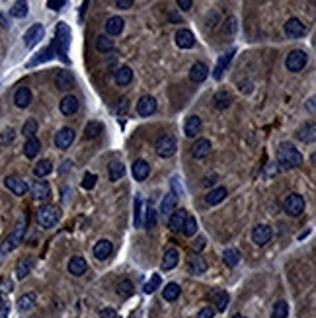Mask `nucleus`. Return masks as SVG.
<instances>
[{"label": "nucleus", "mask_w": 316, "mask_h": 318, "mask_svg": "<svg viewBox=\"0 0 316 318\" xmlns=\"http://www.w3.org/2000/svg\"><path fill=\"white\" fill-rule=\"evenodd\" d=\"M277 164L283 170H291V168H298L302 164V154L291 142H281L277 148Z\"/></svg>", "instance_id": "1"}, {"label": "nucleus", "mask_w": 316, "mask_h": 318, "mask_svg": "<svg viewBox=\"0 0 316 318\" xmlns=\"http://www.w3.org/2000/svg\"><path fill=\"white\" fill-rule=\"evenodd\" d=\"M53 45H55L57 55H61V59H63L65 63H69V57H67V55H69V47H70V28H69V24H65V22H59V24H57Z\"/></svg>", "instance_id": "2"}, {"label": "nucleus", "mask_w": 316, "mask_h": 318, "mask_svg": "<svg viewBox=\"0 0 316 318\" xmlns=\"http://www.w3.org/2000/svg\"><path fill=\"white\" fill-rule=\"evenodd\" d=\"M24 234H26V217H22V219L18 221L14 230H12V232L4 238V242L0 244V258L6 256V254H10L12 250H16V248L22 244V240H24Z\"/></svg>", "instance_id": "3"}, {"label": "nucleus", "mask_w": 316, "mask_h": 318, "mask_svg": "<svg viewBox=\"0 0 316 318\" xmlns=\"http://www.w3.org/2000/svg\"><path fill=\"white\" fill-rule=\"evenodd\" d=\"M61 221V209L57 205H43L37 209V223L43 229H53Z\"/></svg>", "instance_id": "4"}, {"label": "nucleus", "mask_w": 316, "mask_h": 318, "mask_svg": "<svg viewBox=\"0 0 316 318\" xmlns=\"http://www.w3.org/2000/svg\"><path fill=\"white\" fill-rule=\"evenodd\" d=\"M283 211L287 213L289 217H300L304 211V197L298 194H291L285 197L283 201Z\"/></svg>", "instance_id": "5"}, {"label": "nucleus", "mask_w": 316, "mask_h": 318, "mask_svg": "<svg viewBox=\"0 0 316 318\" xmlns=\"http://www.w3.org/2000/svg\"><path fill=\"white\" fill-rule=\"evenodd\" d=\"M306 63H308V57L300 49L291 51V53L287 55V59H285V67H287V71L291 72H300L306 67Z\"/></svg>", "instance_id": "6"}, {"label": "nucleus", "mask_w": 316, "mask_h": 318, "mask_svg": "<svg viewBox=\"0 0 316 318\" xmlns=\"http://www.w3.org/2000/svg\"><path fill=\"white\" fill-rule=\"evenodd\" d=\"M178 148V142H176L174 135H162L156 141V154L162 158H170Z\"/></svg>", "instance_id": "7"}, {"label": "nucleus", "mask_w": 316, "mask_h": 318, "mask_svg": "<svg viewBox=\"0 0 316 318\" xmlns=\"http://www.w3.org/2000/svg\"><path fill=\"white\" fill-rule=\"evenodd\" d=\"M43 36H45V28H43L41 24H34V26L26 32V36H24V43H26V47H28V49H34L35 45L43 39Z\"/></svg>", "instance_id": "8"}, {"label": "nucleus", "mask_w": 316, "mask_h": 318, "mask_svg": "<svg viewBox=\"0 0 316 318\" xmlns=\"http://www.w3.org/2000/svg\"><path fill=\"white\" fill-rule=\"evenodd\" d=\"M271 236H273V230L267 225H258L252 230V240H254L256 246H265L271 240Z\"/></svg>", "instance_id": "9"}, {"label": "nucleus", "mask_w": 316, "mask_h": 318, "mask_svg": "<svg viewBox=\"0 0 316 318\" xmlns=\"http://www.w3.org/2000/svg\"><path fill=\"white\" fill-rule=\"evenodd\" d=\"M72 141H74V129H70V127L59 129L57 135H55V146L61 148V150H67L72 144Z\"/></svg>", "instance_id": "10"}, {"label": "nucleus", "mask_w": 316, "mask_h": 318, "mask_svg": "<svg viewBox=\"0 0 316 318\" xmlns=\"http://www.w3.org/2000/svg\"><path fill=\"white\" fill-rule=\"evenodd\" d=\"M156 111V100L152 96H142L137 102V113L140 117H150Z\"/></svg>", "instance_id": "11"}, {"label": "nucleus", "mask_w": 316, "mask_h": 318, "mask_svg": "<svg viewBox=\"0 0 316 318\" xmlns=\"http://www.w3.org/2000/svg\"><path fill=\"white\" fill-rule=\"evenodd\" d=\"M285 34L291 37V39L302 37L306 34V28H304V24L298 18H291V20H287V24H285Z\"/></svg>", "instance_id": "12"}, {"label": "nucleus", "mask_w": 316, "mask_h": 318, "mask_svg": "<svg viewBox=\"0 0 316 318\" xmlns=\"http://www.w3.org/2000/svg\"><path fill=\"white\" fill-rule=\"evenodd\" d=\"M4 186H6V188H8V190H10L14 195H26V192L30 190V188H28V184L18 176H8L6 180H4Z\"/></svg>", "instance_id": "13"}, {"label": "nucleus", "mask_w": 316, "mask_h": 318, "mask_svg": "<svg viewBox=\"0 0 316 318\" xmlns=\"http://www.w3.org/2000/svg\"><path fill=\"white\" fill-rule=\"evenodd\" d=\"M176 45L180 49H192L193 45H195V36H193L190 30L182 28V30L176 32Z\"/></svg>", "instance_id": "14"}, {"label": "nucleus", "mask_w": 316, "mask_h": 318, "mask_svg": "<svg viewBox=\"0 0 316 318\" xmlns=\"http://www.w3.org/2000/svg\"><path fill=\"white\" fill-rule=\"evenodd\" d=\"M211 141L209 139H197L192 146V156L193 158H205L211 154Z\"/></svg>", "instance_id": "15"}, {"label": "nucleus", "mask_w": 316, "mask_h": 318, "mask_svg": "<svg viewBox=\"0 0 316 318\" xmlns=\"http://www.w3.org/2000/svg\"><path fill=\"white\" fill-rule=\"evenodd\" d=\"M211 300H213V304H215V310L223 312V310H227L230 297H228L227 291H223V289H215V291L211 293Z\"/></svg>", "instance_id": "16"}, {"label": "nucleus", "mask_w": 316, "mask_h": 318, "mask_svg": "<svg viewBox=\"0 0 316 318\" xmlns=\"http://www.w3.org/2000/svg\"><path fill=\"white\" fill-rule=\"evenodd\" d=\"M30 190H32V195L35 199H49V195H51V188L45 180H35Z\"/></svg>", "instance_id": "17"}, {"label": "nucleus", "mask_w": 316, "mask_h": 318, "mask_svg": "<svg viewBox=\"0 0 316 318\" xmlns=\"http://www.w3.org/2000/svg\"><path fill=\"white\" fill-rule=\"evenodd\" d=\"M207 76H209L207 65H203V63H195V65H192V69H190V80H192V82L201 84Z\"/></svg>", "instance_id": "18"}, {"label": "nucleus", "mask_w": 316, "mask_h": 318, "mask_svg": "<svg viewBox=\"0 0 316 318\" xmlns=\"http://www.w3.org/2000/svg\"><path fill=\"white\" fill-rule=\"evenodd\" d=\"M186 219H188V211H186V209H176V211L170 215V219H168V227H170V230L180 232L182 227H184V223H186Z\"/></svg>", "instance_id": "19"}, {"label": "nucleus", "mask_w": 316, "mask_h": 318, "mask_svg": "<svg viewBox=\"0 0 316 318\" xmlns=\"http://www.w3.org/2000/svg\"><path fill=\"white\" fill-rule=\"evenodd\" d=\"M32 269H34V258L32 256H24V258H20L16 264V277L18 279H24L26 275H30L32 273Z\"/></svg>", "instance_id": "20"}, {"label": "nucleus", "mask_w": 316, "mask_h": 318, "mask_svg": "<svg viewBox=\"0 0 316 318\" xmlns=\"http://www.w3.org/2000/svg\"><path fill=\"white\" fill-rule=\"evenodd\" d=\"M78 107H80L78 98H74V96H65L61 100V104H59V109H61L63 115H74L78 111Z\"/></svg>", "instance_id": "21"}, {"label": "nucleus", "mask_w": 316, "mask_h": 318, "mask_svg": "<svg viewBox=\"0 0 316 318\" xmlns=\"http://www.w3.org/2000/svg\"><path fill=\"white\" fill-rule=\"evenodd\" d=\"M234 49H230L228 53H225L221 59H219V63H217V67H215V71H213V78L215 80H221L223 78V72L227 71V67L230 65V61H232V57H234Z\"/></svg>", "instance_id": "22"}, {"label": "nucleus", "mask_w": 316, "mask_h": 318, "mask_svg": "<svg viewBox=\"0 0 316 318\" xmlns=\"http://www.w3.org/2000/svg\"><path fill=\"white\" fill-rule=\"evenodd\" d=\"M55 84H57V88L59 90H69L74 86V76H72V72L70 71H59L57 72V76H55Z\"/></svg>", "instance_id": "23"}, {"label": "nucleus", "mask_w": 316, "mask_h": 318, "mask_svg": "<svg viewBox=\"0 0 316 318\" xmlns=\"http://www.w3.org/2000/svg\"><path fill=\"white\" fill-rule=\"evenodd\" d=\"M86 260L82 256H72L69 262V273H72L74 277H80L82 273H86Z\"/></svg>", "instance_id": "24"}, {"label": "nucleus", "mask_w": 316, "mask_h": 318, "mask_svg": "<svg viewBox=\"0 0 316 318\" xmlns=\"http://www.w3.org/2000/svg\"><path fill=\"white\" fill-rule=\"evenodd\" d=\"M148 174H150V166H148L146 160H135L133 162V178L137 182H144L148 178Z\"/></svg>", "instance_id": "25"}, {"label": "nucleus", "mask_w": 316, "mask_h": 318, "mask_svg": "<svg viewBox=\"0 0 316 318\" xmlns=\"http://www.w3.org/2000/svg\"><path fill=\"white\" fill-rule=\"evenodd\" d=\"M188 271H190L192 275H201V273L207 271V262H205L201 256H192V258L188 260Z\"/></svg>", "instance_id": "26"}, {"label": "nucleus", "mask_w": 316, "mask_h": 318, "mask_svg": "<svg viewBox=\"0 0 316 318\" xmlns=\"http://www.w3.org/2000/svg\"><path fill=\"white\" fill-rule=\"evenodd\" d=\"M201 131V117H197V115H190L188 119H186V125H184V133H186V137H197V133Z\"/></svg>", "instance_id": "27"}, {"label": "nucleus", "mask_w": 316, "mask_h": 318, "mask_svg": "<svg viewBox=\"0 0 316 318\" xmlns=\"http://www.w3.org/2000/svg\"><path fill=\"white\" fill-rule=\"evenodd\" d=\"M178 262H180V254H178V250H176V248H170V250H166L164 260H162L160 267H162L164 271H170V269H174L176 265H178Z\"/></svg>", "instance_id": "28"}, {"label": "nucleus", "mask_w": 316, "mask_h": 318, "mask_svg": "<svg viewBox=\"0 0 316 318\" xmlns=\"http://www.w3.org/2000/svg\"><path fill=\"white\" fill-rule=\"evenodd\" d=\"M176 209H178V195L166 194V197H164L162 203H160V213L166 217V215H172Z\"/></svg>", "instance_id": "29"}, {"label": "nucleus", "mask_w": 316, "mask_h": 318, "mask_svg": "<svg viewBox=\"0 0 316 318\" xmlns=\"http://www.w3.org/2000/svg\"><path fill=\"white\" fill-rule=\"evenodd\" d=\"M111 252H113V246H111V242L109 240H98L96 242V246H94V256L98 258V260H105V258H109L111 256Z\"/></svg>", "instance_id": "30"}, {"label": "nucleus", "mask_w": 316, "mask_h": 318, "mask_svg": "<svg viewBox=\"0 0 316 318\" xmlns=\"http://www.w3.org/2000/svg\"><path fill=\"white\" fill-rule=\"evenodd\" d=\"M14 104L18 107H28L32 104V92L30 88H26V86H22V88L16 90V94H14Z\"/></svg>", "instance_id": "31"}, {"label": "nucleus", "mask_w": 316, "mask_h": 318, "mask_svg": "<svg viewBox=\"0 0 316 318\" xmlns=\"http://www.w3.org/2000/svg\"><path fill=\"white\" fill-rule=\"evenodd\" d=\"M123 26H125V22H123L119 16H113V18H109L105 22V32H107V37L109 36H119L123 32Z\"/></svg>", "instance_id": "32"}, {"label": "nucleus", "mask_w": 316, "mask_h": 318, "mask_svg": "<svg viewBox=\"0 0 316 318\" xmlns=\"http://www.w3.org/2000/svg\"><path fill=\"white\" fill-rule=\"evenodd\" d=\"M113 78H115V84H117V86H127V84H131V80H133V71H131L129 67H121V69L115 71Z\"/></svg>", "instance_id": "33"}, {"label": "nucleus", "mask_w": 316, "mask_h": 318, "mask_svg": "<svg viewBox=\"0 0 316 318\" xmlns=\"http://www.w3.org/2000/svg\"><path fill=\"white\" fill-rule=\"evenodd\" d=\"M228 195V190L227 188H215V190H211L209 194L205 195V201L209 203V205H217V203H221V201H225Z\"/></svg>", "instance_id": "34"}, {"label": "nucleus", "mask_w": 316, "mask_h": 318, "mask_svg": "<svg viewBox=\"0 0 316 318\" xmlns=\"http://www.w3.org/2000/svg\"><path fill=\"white\" fill-rule=\"evenodd\" d=\"M107 174H109V180L111 182H117L125 176V166H123L119 160H111L109 166H107Z\"/></svg>", "instance_id": "35"}, {"label": "nucleus", "mask_w": 316, "mask_h": 318, "mask_svg": "<svg viewBox=\"0 0 316 318\" xmlns=\"http://www.w3.org/2000/svg\"><path fill=\"white\" fill-rule=\"evenodd\" d=\"M314 131H316V127L314 123H306V125H302L300 129L297 131V139L298 141H302V142H312L314 141Z\"/></svg>", "instance_id": "36"}, {"label": "nucleus", "mask_w": 316, "mask_h": 318, "mask_svg": "<svg viewBox=\"0 0 316 318\" xmlns=\"http://www.w3.org/2000/svg\"><path fill=\"white\" fill-rule=\"evenodd\" d=\"M39 150H41V141L34 137V139H28L26 144H24V154L28 156V158H35L37 154H39Z\"/></svg>", "instance_id": "37"}, {"label": "nucleus", "mask_w": 316, "mask_h": 318, "mask_svg": "<svg viewBox=\"0 0 316 318\" xmlns=\"http://www.w3.org/2000/svg\"><path fill=\"white\" fill-rule=\"evenodd\" d=\"M35 300H37V295H35V293H26V295H22V297L18 299V308H20L22 312H28V310H32L35 306Z\"/></svg>", "instance_id": "38"}, {"label": "nucleus", "mask_w": 316, "mask_h": 318, "mask_svg": "<svg viewBox=\"0 0 316 318\" xmlns=\"http://www.w3.org/2000/svg\"><path fill=\"white\" fill-rule=\"evenodd\" d=\"M180 293H182V289H180V285L178 283H168L164 289H162V299L168 300V302H172L180 297Z\"/></svg>", "instance_id": "39"}, {"label": "nucleus", "mask_w": 316, "mask_h": 318, "mask_svg": "<svg viewBox=\"0 0 316 318\" xmlns=\"http://www.w3.org/2000/svg\"><path fill=\"white\" fill-rule=\"evenodd\" d=\"M113 47H115V43H113L111 37H107V36L96 37V49H98L100 53H109V51H113Z\"/></svg>", "instance_id": "40"}, {"label": "nucleus", "mask_w": 316, "mask_h": 318, "mask_svg": "<svg viewBox=\"0 0 316 318\" xmlns=\"http://www.w3.org/2000/svg\"><path fill=\"white\" fill-rule=\"evenodd\" d=\"M213 102H215V107H217V109H227V107L230 106V102H232V98H230V94H228L227 90H221V92L215 94Z\"/></svg>", "instance_id": "41"}, {"label": "nucleus", "mask_w": 316, "mask_h": 318, "mask_svg": "<svg viewBox=\"0 0 316 318\" xmlns=\"http://www.w3.org/2000/svg\"><path fill=\"white\" fill-rule=\"evenodd\" d=\"M100 133H104V125L100 121H88L84 127V137L86 139H96Z\"/></svg>", "instance_id": "42"}, {"label": "nucleus", "mask_w": 316, "mask_h": 318, "mask_svg": "<svg viewBox=\"0 0 316 318\" xmlns=\"http://www.w3.org/2000/svg\"><path fill=\"white\" fill-rule=\"evenodd\" d=\"M223 260H225V264L228 267H234V265L240 262V252L236 250V248H227L225 252H223Z\"/></svg>", "instance_id": "43"}, {"label": "nucleus", "mask_w": 316, "mask_h": 318, "mask_svg": "<svg viewBox=\"0 0 316 318\" xmlns=\"http://www.w3.org/2000/svg\"><path fill=\"white\" fill-rule=\"evenodd\" d=\"M51 172H53L51 160H41V162H37V164H35V168H34V174H35L37 178L49 176Z\"/></svg>", "instance_id": "44"}, {"label": "nucleus", "mask_w": 316, "mask_h": 318, "mask_svg": "<svg viewBox=\"0 0 316 318\" xmlns=\"http://www.w3.org/2000/svg\"><path fill=\"white\" fill-rule=\"evenodd\" d=\"M133 293H135V287H133V283L129 281V279H123V281L117 283V295L121 299H129Z\"/></svg>", "instance_id": "45"}, {"label": "nucleus", "mask_w": 316, "mask_h": 318, "mask_svg": "<svg viewBox=\"0 0 316 318\" xmlns=\"http://www.w3.org/2000/svg\"><path fill=\"white\" fill-rule=\"evenodd\" d=\"M10 16L12 18H26L28 16V2H14V6L10 8Z\"/></svg>", "instance_id": "46"}, {"label": "nucleus", "mask_w": 316, "mask_h": 318, "mask_svg": "<svg viewBox=\"0 0 316 318\" xmlns=\"http://www.w3.org/2000/svg\"><path fill=\"white\" fill-rule=\"evenodd\" d=\"M289 314V304L285 300H277L273 304V312H271V318H287Z\"/></svg>", "instance_id": "47"}, {"label": "nucleus", "mask_w": 316, "mask_h": 318, "mask_svg": "<svg viewBox=\"0 0 316 318\" xmlns=\"http://www.w3.org/2000/svg\"><path fill=\"white\" fill-rule=\"evenodd\" d=\"M142 199L140 197H135V211H133V221H135V227L139 229L142 227Z\"/></svg>", "instance_id": "48"}, {"label": "nucleus", "mask_w": 316, "mask_h": 318, "mask_svg": "<svg viewBox=\"0 0 316 318\" xmlns=\"http://www.w3.org/2000/svg\"><path fill=\"white\" fill-rule=\"evenodd\" d=\"M182 232H184L186 236H193V234L197 232V219L188 215V219H186V223H184V227H182Z\"/></svg>", "instance_id": "49"}, {"label": "nucleus", "mask_w": 316, "mask_h": 318, "mask_svg": "<svg viewBox=\"0 0 316 318\" xmlns=\"http://www.w3.org/2000/svg\"><path fill=\"white\" fill-rule=\"evenodd\" d=\"M35 133H37V121L35 119H28L24 127H22V135L28 137V139H34Z\"/></svg>", "instance_id": "50"}, {"label": "nucleus", "mask_w": 316, "mask_h": 318, "mask_svg": "<svg viewBox=\"0 0 316 318\" xmlns=\"http://www.w3.org/2000/svg\"><path fill=\"white\" fill-rule=\"evenodd\" d=\"M160 285H162V279H160V275H158V273H154V275L150 277V281L144 283V293H154Z\"/></svg>", "instance_id": "51"}, {"label": "nucleus", "mask_w": 316, "mask_h": 318, "mask_svg": "<svg viewBox=\"0 0 316 318\" xmlns=\"http://www.w3.org/2000/svg\"><path fill=\"white\" fill-rule=\"evenodd\" d=\"M94 186H96V176L94 174H86L84 180H82V188L84 190H92Z\"/></svg>", "instance_id": "52"}, {"label": "nucleus", "mask_w": 316, "mask_h": 318, "mask_svg": "<svg viewBox=\"0 0 316 318\" xmlns=\"http://www.w3.org/2000/svg\"><path fill=\"white\" fill-rule=\"evenodd\" d=\"M215 308H211V306H205V308H201L199 312H197V316L195 318H215Z\"/></svg>", "instance_id": "53"}, {"label": "nucleus", "mask_w": 316, "mask_h": 318, "mask_svg": "<svg viewBox=\"0 0 316 318\" xmlns=\"http://www.w3.org/2000/svg\"><path fill=\"white\" fill-rule=\"evenodd\" d=\"M146 225H148V229L156 227V211L154 209H148V213H146Z\"/></svg>", "instance_id": "54"}, {"label": "nucleus", "mask_w": 316, "mask_h": 318, "mask_svg": "<svg viewBox=\"0 0 316 318\" xmlns=\"http://www.w3.org/2000/svg\"><path fill=\"white\" fill-rule=\"evenodd\" d=\"M127 109H129V100H125V98H123L121 104H117V107H115V111H117L119 115H125V113H127Z\"/></svg>", "instance_id": "55"}, {"label": "nucleus", "mask_w": 316, "mask_h": 318, "mask_svg": "<svg viewBox=\"0 0 316 318\" xmlns=\"http://www.w3.org/2000/svg\"><path fill=\"white\" fill-rule=\"evenodd\" d=\"M67 4V0H49L47 2V6L51 8V10H59V8H63Z\"/></svg>", "instance_id": "56"}, {"label": "nucleus", "mask_w": 316, "mask_h": 318, "mask_svg": "<svg viewBox=\"0 0 316 318\" xmlns=\"http://www.w3.org/2000/svg\"><path fill=\"white\" fill-rule=\"evenodd\" d=\"M176 4H178V8H180V10H184V12H188V10L193 6L192 0H178Z\"/></svg>", "instance_id": "57"}, {"label": "nucleus", "mask_w": 316, "mask_h": 318, "mask_svg": "<svg viewBox=\"0 0 316 318\" xmlns=\"http://www.w3.org/2000/svg\"><path fill=\"white\" fill-rule=\"evenodd\" d=\"M14 139V131L12 129H6V131H2V135H0V141L2 142H8Z\"/></svg>", "instance_id": "58"}, {"label": "nucleus", "mask_w": 316, "mask_h": 318, "mask_svg": "<svg viewBox=\"0 0 316 318\" xmlns=\"http://www.w3.org/2000/svg\"><path fill=\"white\" fill-rule=\"evenodd\" d=\"M115 6H117V8H121V10H129V8L133 6V0H117V2H115Z\"/></svg>", "instance_id": "59"}, {"label": "nucleus", "mask_w": 316, "mask_h": 318, "mask_svg": "<svg viewBox=\"0 0 316 318\" xmlns=\"http://www.w3.org/2000/svg\"><path fill=\"white\" fill-rule=\"evenodd\" d=\"M100 318H117V312H115L113 308H104V310L100 312Z\"/></svg>", "instance_id": "60"}, {"label": "nucleus", "mask_w": 316, "mask_h": 318, "mask_svg": "<svg viewBox=\"0 0 316 318\" xmlns=\"http://www.w3.org/2000/svg\"><path fill=\"white\" fill-rule=\"evenodd\" d=\"M203 246H205V238H201V236H199V238L193 242V248H195V250H201Z\"/></svg>", "instance_id": "61"}, {"label": "nucleus", "mask_w": 316, "mask_h": 318, "mask_svg": "<svg viewBox=\"0 0 316 318\" xmlns=\"http://www.w3.org/2000/svg\"><path fill=\"white\" fill-rule=\"evenodd\" d=\"M308 111H310V113H314V98H310V100H308Z\"/></svg>", "instance_id": "62"}, {"label": "nucleus", "mask_w": 316, "mask_h": 318, "mask_svg": "<svg viewBox=\"0 0 316 318\" xmlns=\"http://www.w3.org/2000/svg\"><path fill=\"white\" fill-rule=\"evenodd\" d=\"M4 302H6V300H4V297H2V293H0V306H2Z\"/></svg>", "instance_id": "63"}, {"label": "nucleus", "mask_w": 316, "mask_h": 318, "mask_svg": "<svg viewBox=\"0 0 316 318\" xmlns=\"http://www.w3.org/2000/svg\"><path fill=\"white\" fill-rule=\"evenodd\" d=\"M232 318H246V316H242V314H234Z\"/></svg>", "instance_id": "64"}]
</instances>
